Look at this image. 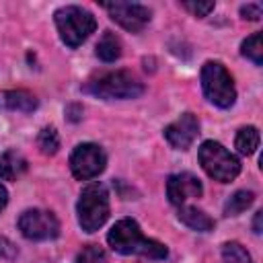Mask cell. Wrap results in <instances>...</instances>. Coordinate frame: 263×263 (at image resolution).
Masks as SVG:
<instances>
[{"label":"cell","mask_w":263,"mask_h":263,"mask_svg":"<svg viewBox=\"0 0 263 263\" xmlns=\"http://www.w3.org/2000/svg\"><path fill=\"white\" fill-rule=\"evenodd\" d=\"M107 242L113 251H117L121 255H142V257H150V259H164L168 253L162 242L146 238L142 234L138 222L132 218H123V220L115 222V226L107 234Z\"/></svg>","instance_id":"6da1fadb"},{"label":"cell","mask_w":263,"mask_h":263,"mask_svg":"<svg viewBox=\"0 0 263 263\" xmlns=\"http://www.w3.org/2000/svg\"><path fill=\"white\" fill-rule=\"evenodd\" d=\"M84 90L99 99H107V101L136 99L144 92V84L138 78H134L129 72L117 70V72H105V74L90 78L84 84Z\"/></svg>","instance_id":"7a4b0ae2"},{"label":"cell","mask_w":263,"mask_h":263,"mask_svg":"<svg viewBox=\"0 0 263 263\" xmlns=\"http://www.w3.org/2000/svg\"><path fill=\"white\" fill-rule=\"evenodd\" d=\"M78 224L86 232H97L109 218V193L103 183H88L78 197Z\"/></svg>","instance_id":"3957f363"},{"label":"cell","mask_w":263,"mask_h":263,"mask_svg":"<svg viewBox=\"0 0 263 263\" xmlns=\"http://www.w3.org/2000/svg\"><path fill=\"white\" fill-rule=\"evenodd\" d=\"M201 88L205 99L220 107L228 109L236 101V88L230 72L220 62H205L201 68Z\"/></svg>","instance_id":"277c9868"},{"label":"cell","mask_w":263,"mask_h":263,"mask_svg":"<svg viewBox=\"0 0 263 263\" xmlns=\"http://www.w3.org/2000/svg\"><path fill=\"white\" fill-rule=\"evenodd\" d=\"M53 16L58 33L68 47H78L97 29L95 16L80 6H62L55 10Z\"/></svg>","instance_id":"5b68a950"},{"label":"cell","mask_w":263,"mask_h":263,"mask_svg":"<svg viewBox=\"0 0 263 263\" xmlns=\"http://www.w3.org/2000/svg\"><path fill=\"white\" fill-rule=\"evenodd\" d=\"M199 164L201 168L220 183H230L240 173V162L234 154H230L220 142L208 140L199 146Z\"/></svg>","instance_id":"8992f818"},{"label":"cell","mask_w":263,"mask_h":263,"mask_svg":"<svg viewBox=\"0 0 263 263\" xmlns=\"http://www.w3.org/2000/svg\"><path fill=\"white\" fill-rule=\"evenodd\" d=\"M105 164H107V156H105L103 148L97 144H90V142L78 144L70 156L72 175L80 181H88V179L99 177L105 171Z\"/></svg>","instance_id":"52a82bcc"},{"label":"cell","mask_w":263,"mask_h":263,"mask_svg":"<svg viewBox=\"0 0 263 263\" xmlns=\"http://www.w3.org/2000/svg\"><path fill=\"white\" fill-rule=\"evenodd\" d=\"M18 230L29 240H49L60 234L58 218L47 210H25L18 218Z\"/></svg>","instance_id":"ba28073f"},{"label":"cell","mask_w":263,"mask_h":263,"mask_svg":"<svg viewBox=\"0 0 263 263\" xmlns=\"http://www.w3.org/2000/svg\"><path fill=\"white\" fill-rule=\"evenodd\" d=\"M103 6L115 23H119L123 29H127L132 33L142 31L150 23L152 12L144 4H138V2H105Z\"/></svg>","instance_id":"9c48e42d"},{"label":"cell","mask_w":263,"mask_h":263,"mask_svg":"<svg viewBox=\"0 0 263 263\" xmlns=\"http://www.w3.org/2000/svg\"><path fill=\"white\" fill-rule=\"evenodd\" d=\"M197 134H199V121L193 113H183L164 127L166 142L177 150H187L197 138Z\"/></svg>","instance_id":"30bf717a"},{"label":"cell","mask_w":263,"mask_h":263,"mask_svg":"<svg viewBox=\"0 0 263 263\" xmlns=\"http://www.w3.org/2000/svg\"><path fill=\"white\" fill-rule=\"evenodd\" d=\"M203 193L201 181L191 173H177L171 175L166 181V197L173 205H185L187 199L199 197Z\"/></svg>","instance_id":"8fae6325"},{"label":"cell","mask_w":263,"mask_h":263,"mask_svg":"<svg viewBox=\"0 0 263 263\" xmlns=\"http://www.w3.org/2000/svg\"><path fill=\"white\" fill-rule=\"evenodd\" d=\"M0 109L4 111H21L31 113L37 109V99L33 92L16 88V90H2L0 92Z\"/></svg>","instance_id":"7c38bea8"},{"label":"cell","mask_w":263,"mask_h":263,"mask_svg":"<svg viewBox=\"0 0 263 263\" xmlns=\"http://www.w3.org/2000/svg\"><path fill=\"white\" fill-rule=\"evenodd\" d=\"M27 158L16 150H6L0 156V179L4 181H16L27 173Z\"/></svg>","instance_id":"4fadbf2b"},{"label":"cell","mask_w":263,"mask_h":263,"mask_svg":"<svg viewBox=\"0 0 263 263\" xmlns=\"http://www.w3.org/2000/svg\"><path fill=\"white\" fill-rule=\"evenodd\" d=\"M179 220L197 232H208L214 228V220L205 212H201L193 205H179Z\"/></svg>","instance_id":"5bb4252c"},{"label":"cell","mask_w":263,"mask_h":263,"mask_svg":"<svg viewBox=\"0 0 263 263\" xmlns=\"http://www.w3.org/2000/svg\"><path fill=\"white\" fill-rule=\"evenodd\" d=\"M97 55L103 62H115L121 55V43H119V39L111 31H105L103 37L99 39V43H97Z\"/></svg>","instance_id":"9a60e30c"},{"label":"cell","mask_w":263,"mask_h":263,"mask_svg":"<svg viewBox=\"0 0 263 263\" xmlns=\"http://www.w3.org/2000/svg\"><path fill=\"white\" fill-rule=\"evenodd\" d=\"M234 146L240 154H253L259 148V129L253 125H245L238 129L236 138H234Z\"/></svg>","instance_id":"2e32d148"},{"label":"cell","mask_w":263,"mask_h":263,"mask_svg":"<svg viewBox=\"0 0 263 263\" xmlns=\"http://www.w3.org/2000/svg\"><path fill=\"white\" fill-rule=\"evenodd\" d=\"M253 201H255V193H253V191H247V189H240V191H236V193L224 203V214H226V216H238V214H242Z\"/></svg>","instance_id":"e0dca14e"},{"label":"cell","mask_w":263,"mask_h":263,"mask_svg":"<svg viewBox=\"0 0 263 263\" xmlns=\"http://www.w3.org/2000/svg\"><path fill=\"white\" fill-rule=\"evenodd\" d=\"M240 53L245 58H249L255 66L263 64V43H261V33H253L251 37H247L240 45Z\"/></svg>","instance_id":"ac0fdd59"},{"label":"cell","mask_w":263,"mask_h":263,"mask_svg":"<svg viewBox=\"0 0 263 263\" xmlns=\"http://www.w3.org/2000/svg\"><path fill=\"white\" fill-rule=\"evenodd\" d=\"M222 259L224 263H253L247 249L238 242H224L222 247Z\"/></svg>","instance_id":"d6986e66"},{"label":"cell","mask_w":263,"mask_h":263,"mask_svg":"<svg viewBox=\"0 0 263 263\" xmlns=\"http://www.w3.org/2000/svg\"><path fill=\"white\" fill-rule=\"evenodd\" d=\"M37 146L41 148L43 154H55L60 148V136L53 127H43L37 136Z\"/></svg>","instance_id":"ffe728a7"},{"label":"cell","mask_w":263,"mask_h":263,"mask_svg":"<svg viewBox=\"0 0 263 263\" xmlns=\"http://www.w3.org/2000/svg\"><path fill=\"white\" fill-rule=\"evenodd\" d=\"M76 263H107V257L99 245H88L76 255Z\"/></svg>","instance_id":"44dd1931"},{"label":"cell","mask_w":263,"mask_h":263,"mask_svg":"<svg viewBox=\"0 0 263 263\" xmlns=\"http://www.w3.org/2000/svg\"><path fill=\"white\" fill-rule=\"evenodd\" d=\"M187 10H191L195 16H205L214 10V2H183Z\"/></svg>","instance_id":"7402d4cb"},{"label":"cell","mask_w":263,"mask_h":263,"mask_svg":"<svg viewBox=\"0 0 263 263\" xmlns=\"http://www.w3.org/2000/svg\"><path fill=\"white\" fill-rule=\"evenodd\" d=\"M240 14L249 21H259L261 18V4H257V2L255 4H245L240 8Z\"/></svg>","instance_id":"603a6c76"},{"label":"cell","mask_w":263,"mask_h":263,"mask_svg":"<svg viewBox=\"0 0 263 263\" xmlns=\"http://www.w3.org/2000/svg\"><path fill=\"white\" fill-rule=\"evenodd\" d=\"M261 220H263V212H257V214H255V220H253V230H255V234H261Z\"/></svg>","instance_id":"cb8c5ba5"},{"label":"cell","mask_w":263,"mask_h":263,"mask_svg":"<svg viewBox=\"0 0 263 263\" xmlns=\"http://www.w3.org/2000/svg\"><path fill=\"white\" fill-rule=\"evenodd\" d=\"M8 203V193H6V189H4V185L0 183V212L4 210V205Z\"/></svg>","instance_id":"d4e9b609"}]
</instances>
